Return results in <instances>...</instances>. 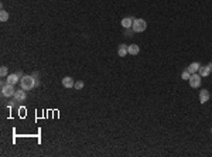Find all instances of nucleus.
<instances>
[{
	"label": "nucleus",
	"mask_w": 212,
	"mask_h": 157,
	"mask_svg": "<svg viewBox=\"0 0 212 157\" xmlns=\"http://www.w3.org/2000/svg\"><path fill=\"white\" fill-rule=\"evenodd\" d=\"M40 75L38 72H33L31 75H23L20 79V88H23L24 91H31L34 88L40 87Z\"/></svg>",
	"instance_id": "nucleus-1"
},
{
	"label": "nucleus",
	"mask_w": 212,
	"mask_h": 157,
	"mask_svg": "<svg viewBox=\"0 0 212 157\" xmlns=\"http://www.w3.org/2000/svg\"><path fill=\"white\" fill-rule=\"evenodd\" d=\"M16 93V89H14V85L11 84H7V81L1 82V96L3 98H13Z\"/></svg>",
	"instance_id": "nucleus-2"
},
{
	"label": "nucleus",
	"mask_w": 212,
	"mask_h": 157,
	"mask_svg": "<svg viewBox=\"0 0 212 157\" xmlns=\"http://www.w3.org/2000/svg\"><path fill=\"white\" fill-rule=\"evenodd\" d=\"M26 98H27V93H26V91L23 89V88H20V89H16V93H14V96H13V101L10 102V105L9 106H14V105H17L18 102H24L26 101Z\"/></svg>",
	"instance_id": "nucleus-3"
},
{
	"label": "nucleus",
	"mask_w": 212,
	"mask_h": 157,
	"mask_svg": "<svg viewBox=\"0 0 212 157\" xmlns=\"http://www.w3.org/2000/svg\"><path fill=\"white\" fill-rule=\"evenodd\" d=\"M131 28H133V31L134 33H143L147 28V23L144 21L143 19H134Z\"/></svg>",
	"instance_id": "nucleus-4"
},
{
	"label": "nucleus",
	"mask_w": 212,
	"mask_h": 157,
	"mask_svg": "<svg viewBox=\"0 0 212 157\" xmlns=\"http://www.w3.org/2000/svg\"><path fill=\"white\" fill-rule=\"evenodd\" d=\"M188 81H190V85L192 88H198L201 85V75H198V74H191Z\"/></svg>",
	"instance_id": "nucleus-5"
},
{
	"label": "nucleus",
	"mask_w": 212,
	"mask_h": 157,
	"mask_svg": "<svg viewBox=\"0 0 212 157\" xmlns=\"http://www.w3.org/2000/svg\"><path fill=\"white\" fill-rule=\"evenodd\" d=\"M20 79H21V76L18 75L17 72H13L10 75L7 76V84H11V85H16V84H20Z\"/></svg>",
	"instance_id": "nucleus-6"
},
{
	"label": "nucleus",
	"mask_w": 212,
	"mask_h": 157,
	"mask_svg": "<svg viewBox=\"0 0 212 157\" xmlns=\"http://www.w3.org/2000/svg\"><path fill=\"white\" fill-rule=\"evenodd\" d=\"M133 21H134V19H133V17H125V19L122 20V27L131 28V26H133Z\"/></svg>",
	"instance_id": "nucleus-7"
},
{
	"label": "nucleus",
	"mask_w": 212,
	"mask_h": 157,
	"mask_svg": "<svg viewBox=\"0 0 212 157\" xmlns=\"http://www.w3.org/2000/svg\"><path fill=\"white\" fill-rule=\"evenodd\" d=\"M208 101H209V92H208L207 89H202L201 92H199V102L207 103Z\"/></svg>",
	"instance_id": "nucleus-8"
},
{
	"label": "nucleus",
	"mask_w": 212,
	"mask_h": 157,
	"mask_svg": "<svg viewBox=\"0 0 212 157\" xmlns=\"http://www.w3.org/2000/svg\"><path fill=\"white\" fill-rule=\"evenodd\" d=\"M62 85L65 88H74L75 82H74V79H72L71 76H64V78H62Z\"/></svg>",
	"instance_id": "nucleus-9"
},
{
	"label": "nucleus",
	"mask_w": 212,
	"mask_h": 157,
	"mask_svg": "<svg viewBox=\"0 0 212 157\" xmlns=\"http://www.w3.org/2000/svg\"><path fill=\"white\" fill-rule=\"evenodd\" d=\"M127 54H129V51H127V45L120 44L119 48H117V55H119V57H126Z\"/></svg>",
	"instance_id": "nucleus-10"
},
{
	"label": "nucleus",
	"mask_w": 212,
	"mask_h": 157,
	"mask_svg": "<svg viewBox=\"0 0 212 157\" xmlns=\"http://www.w3.org/2000/svg\"><path fill=\"white\" fill-rule=\"evenodd\" d=\"M127 51H129V54H131V55H137L140 53V48H139V45H136V44H131V45L127 47Z\"/></svg>",
	"instance_id": "nucleus-11"
},
{
	"label": "nucleus",
	"mask_w": 212,
	"mask_h": 157,
	"mask_svg": "<svg viewBox=\"0 0 212 157\" xmlns=\"http://www.w3.org/2000/svg\"><path fill=\"white\" fill-rule=\"evenodd\" d=\"M199 68H201V65H199V62H192V64L187 68V71H190L191 74H195L196 71H199Z\"/></svg>",
	"instance_id": "nucleus-12"
},
{
	"label": "nucleus",
	"mask_w": 212,
	"mask_h": 157,
	"mask_svg": "<svg viewBox=\"0 0 212 157\" xmlns=\"http://www.w3.org/2000/svg\"><path fill=\"white\" fill-rule=\"evenodd\" d=\"M209 72H211V68H209V67H201V68H199V75L201 76H208L209 75Z\"/></svg>",
	"instance_id": "nucleus-13"
},
{
	"label": "nucleus",
	"mask_w": 212,
	"mask_h": 157,
	"mask_svg": "<svg viewBox=\"0 0 212 157\" xmlns=\"http://www.w3.org/2000/svg\"><path fill=\"white\" fill-rule=\"evenodd\" d=\"M9 20V11H6L4 9H1V11H0V21L4 23Z\"/></svg>",
	"instance_id": "nucleus-14"
},
{
	"label": "nucleus",
	"mask_w": 212,
	"mask_h": 157,
	"mask_svg": "<svg viewBox=\"0 0 212 157\" xmlns=\"http://www.w3.org/2000/svg\"><path fill=\"white\" fill-rule=\"evenodd\" d=\"M0 76H1V78L7 76V67H6V65H3V67L0 68Z\"/></svg>",
	"instance_id": "nucleus-15"
},
{
	"label": "nucleus",
	"mask_w": 212,
	"mask_h": 157,
	"mask_svg": "<svg viewBox=\"0 0 212 157\" xmlns=\"http://www.w3.org/2000/svg\"><path fill=\"white\" fill-rule=\"evenodd\" d=\"M181 76H182V79H185V81H188V79H190V76H191V72H190V71H187V70H185L184 72H182V75H181Z\"/></svg>",
	"instance_id": "nucleus-16"
},
{
	"label": "nucleus",
	"mask_w": 212,
	"mask_h": 157,
	"mask_svg": "<svg viewBox=\"0 0 212 157\" xmlns=\"http://www.w3.org/2000/svg\"><path fill=\"white\" fill-rule=\"evenodd\" d=\"M83 85H85V84H83V81H76L75 85H74V88H75V89H82V88H83Z\"/></svg>",
	"instance_id": "nucleus-17"
},
{
	"label": "nucleus",
	"mask_w": 212,
	"mask_h": 157,
	"mask_svg": "<svg viewBox=\"0 0 212 157\" xmlns=\"http://www.w3.org/2000/svg\"><path fill=\"white\" fill-rule=\"evenodd\" d=\"M133 30V28H131ZM131 30L130 28H126V36H131Z\"/></svg>",
	"instance_id": "nucleus-18"
},
{
	"label": "nucleus",
	"mask_w": 212,
	"mask_h": 157,
	"mask_svg": "<svg viewBox=\"0 0 212 157\" xmlns=\"http://www.w3.org/2000/svg\"><path fill=\"white\" fill-rule=\"evenodd\" d=\"M208 67H209V68H211V71H212V62H211V64H209V65H208Z\"/></svg>",
	"instance_id": "nucleus-19"
}]
</instances>
